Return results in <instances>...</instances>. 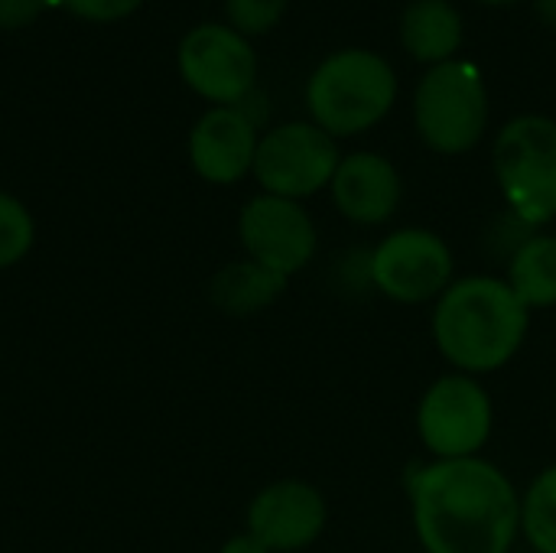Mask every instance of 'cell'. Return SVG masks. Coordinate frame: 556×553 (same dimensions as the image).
I'll return each instance as SVG.
<instances>
[{
	"label": "cell",
	"instance_id": "6da1fadb",
	"mask_svg": "<svg viewBox=\"0 0 556 553\" xmlns=\"http://www.w3.org/2000/svg\"><path fill=\"white\" fill-rule=\"evenodd\" d=\"M414 531L427 553H508L521 499L508 476L479 460H437L410 482Z\"/></svg>",
	"mask_w": 556,
	"mask_h": 553
},
{
	"label": "cell",
	"instance_id": "7a4b0ae2",
	"mask_svg": "<svg viewBox=\"0 0 556 553\" xmlns=\"http://www.w3.org/2000/svg\"><path fill=\"white\" fill-rule=\"evenodd\" d=\"M531 326V310L508 280L466 277L450 284L433 313V339L463 375H485L515 359Z\"/></svg>",
	"mask_w": 556,
	"mask_h": 553
},
{
	"label": "cell",
	"instance_id": "3957f363",
	"mask_svg": "<svg viewBox=\"0 0 556 553\" xmlns=\"http://www.w3.org/2000/svg\"><path fill=\"white\" fill-rule=\"evenodd\" d=\"M397 75L388 59L368 49H342L316 65L306 85L313 124L329 137H355L394 108Z\"/></svg>",
	"mask_w": 556,
	"mask_h": 553
},
{
	"label": "cell",
	"instance_id": "277c9868",
	"mask_svg": "<svg viewBox=\"0 0 556 553\" xmlns=\"http://www.w3.org/2000/svg\"><path fill=\"white\" fill-rule=\"evenodd\" d=\"M495 176L508 209L541 228L556 218V121L521 114L508 121L495 140Z\"/></svg>",
	"mask_w": 556,
	"mask_h": 553
},
{
	"label": "cell",
	"instance_id": "5b68a950",
	"mask_svg": "<svg viewBox=\"0 0 556 553\" xmlns=\"http://www.w3.org/2000/svg\"><path fill=\"white\" fill-rule=\"evenodd\" d=\"M414 121L424 143L437 153H469L489 124L485 78L472 62H440L427 68L414 95Z\"/></svg>",
	"mask_w": 556,
	"mask_h": 553
},
{
	"label": "cell",
	"instance_id": "8992f818",
	"mask_svg": "<svg viewBox=\"0 0 556 553\" xmlns=\"http://www.w3.org/2000/svg\"><path fill=\"white\" fill-rule=\"evenodd\" d=\"M339 163L342 156L336 137H329L313 121H290L261 137L251 173L267 196L300 202L329 186Z\"/></svg>",
	"mask_w": 556,
	"mask_h": 553
},
{
	"label": "cell",
	"instance_id": "52a82bcc",
	"mask_svg": "<svg viewBox=\"0 0 556 553\" xmlns=\"http://www.w3.org/2000/svg\"><path fill=\"white\" fill-rule=\"evenodd\" d=\"M182 81L215 108H238L257 85V52L238 29L225 23H202L179 42Z\"/></svg>",
	"mask_w": 556,
	"mask_h": 553
},
{
	"label": "cell",
	"instance_id": "ba28073f",
	"mask_svg": "<svg viewBox=\"0 0 556 553\" xmlns=\"http://www.w3.org/2000/svg\"><path fill=\"white\" fill-rule=\"evenodd\" d=\"M417 433L437 460H469L492 433V401L472 375L440 378L420 401Z\"/></svg>",
	"mask_w": 556,
	"mask_h": 553
},
{
	"label": "cell",
	"instance_id": "9c48e42d",
	"mask_svg": "<svg viewBox=\"0 0 556 553\" xmlns=\"http://www.w3.org/2000/svg\"><path fill=\"white\" fill-rule=\"evenodd\" d=\"M453 251L427 228H401L371 251V284L394 303L440 300L453 284Z\"/></svg>",
	"mask_w": 556,
	"mask_h": 553
},
{
	"label": "cell",
	"instance_id": "30bf717a",
	"mask_svg": "<svg viewBox=\"0 0 556 553\" xmlns=\"http://www.w3.org/2000/svg\"><path fill=\"white\" fill-rule=\"evenodd\" d=\"M238 238L251 261L283 274L287 280L316 254V225L309 212L293 199L267 192L244 202L238 215Z\"/></svg>",
	"mask_w": 556,
	"mask_h": 553
},
{
	"label": "cell",
	"instance_id": "8fae6325",
	"mask_svg": "<svg viewBox=\"0 0 556 553\" xmlns=\"http://www.w3.org/2000/svg\"><path fill=\"white\" fill-rule=\"evenodd\" d=\"M326 499L316 486L300 479L270 482L248 505V535L270 553L306 551L326 531Z\"/></svg>",
	"mask_w": 556,
	"mask_h": 553
},
{
	"label": "cell",
	"instance_id": "7c38bea8",
	"mask_svg": "<svg viewBox=\"0 0 556 553\" xmlns=\"http://www.w3.org/2000/svg\"><path fill=\"white\" fill-rule=\"evenodd\" d=\"M257 124L241 108L205 111L189 134V163L212 186H231L254 169Z\"/></svg>",
	"mask_w": 556,
	"mask_h": 553
},
{
	"label": "cell",
	"instance_id": "4fadbf2b",
	"mask_svg": "<svg viewBox=\"0 0 556 553\" xmlns=\"http://www.w3.org/2000/svg\"><path fill=\"white\" fill-rule=\"evenodd\" d=\"M332 199L349 222L381 225L388 222L404 196L397 166L381 153H349L332 176Z\"/></svg>",
	"mask_w": 556,
	"mask_h": 553
},
{
	"label": "cell",
	"instance_id": "5bb4252c",
	"mask_svg": "<svg viewBox=\"0 0 556 553\" xmlns=\"http://www.w3.org/2000/svg\"><path fill=\"white\" fill-rule=\"evenodd\" d=\"M287 290V277L244 257V261H231L225 264L212 284H208V300L215 310H222L225 316H254L267 306H274Z\"/></svg>",
	"mask_w": 556,
	"mask_h": 553
},
{
	"label": "cell",
	"instance_id": "9a60e30c",
	"mask_svg": "<svg viewBox=\"0 0 556 553\" xmlns=\"http://www.w3.org/2000/svg\"><path fill=\"white\" fill-rule=\"evenodd\" d=\"M401 42L417 62H450L463 46V16L450 0H414L401 16Z\"/></svg>",
	"mask_w": 556,
	"mask_h": 553
},
{
	"label": "cell",
	"instance_id": "2e32d148",
	"mask_svg": "<svg viewBox=\"0 0 556 553\" xmlns=\"http://www.w3.org/2000/svg\"><path fill=\"white\" fill-rule=\"evenodd\" d=\"M508 287L528 310L556 306V235H531L508 261Z\"/></svg>",
	"mask_w": 556,
	"mask_h": 553
},
{
	"label": "cell",
	"instance_id": "e0dca14e",
	"mask_svg": "<svg viewBox=\"0 0 556 553\" xmlns=\"http://www.w3.org/2000/svg\"><path fill=\"white\" fill-rule=\"evenodd\" d=\"M521 528L538 553H556V466L544 469L521 499Z\"/></svg>",
	"mask_w": 556,
	"mask_h": 553
},
{
	"label": "cell",
	"instance_id": "ac0fdd59",
	"mask_svg": "<svg viewBox=\"0 0 556 553\" xmlns=\"http://www.w3.org/2000/svg\"><path fill=\"white\" fill-rule=\"evenodd\" d=\"M36 244L33 212L13 192L0 189V271H10L29 257Z\"/></svg>",
	"mask_w": 556,
	"mask_h": 553
},
{
	"label": "cell",
	"instance_id": "d6986e66",
	"mask_svg": "<svg viewBox=\"0 0 556 553\" xmlns=\"http://www.w3.org/2000/svg\"><path fill=\"white\" fill-rule=\"evenodd\" d=\"M287 0H225V13L231 29L241 36H261L280 23Z\"/></svg>",
	"mask_w": 556,
	"mask_h": 553
},
{
	"label": "cell",
	"instance_id": "ffe728a7",
	"mask_svg": "<svg viewBox=\"0 0 556 553\" xmlns=\"http://www.w3.org/2000/svg\"><path fill=\"white\" fill-rule=\"evenodd\" d=\"M62 3L88 23H117L130 16L143 0H62Z\"/></svg>",
	"mask_w": 556,
	"mask_h": 553
},
{
	"label": "cell",
	"instance_id": "44dd1931",
	"mask_svg": "<svg viewBox=\"0 0 556 553\" xmlns=\"http://www.w3.org/2000/svg\"><path fill=\"white\" fill-rule=\"evenodd\" d=\"M49 0H0V29H23L39 20Z\"/></svg>",
	"mask_w": 556,
	"mask_h": 553
},
{
	"label": "cell",
	"instance_id": "7402d4cb",
	"mask_svg": "<svg viewBox=\"0 0 556 553\" xmlns=\"http://www.w3.org/2000/svg\"><path fill=\"white\" fill-rule=\"evenodd\" d=\"M218 553H270V551H267L254 535H248V531H244V535H235L231 541H225V548H222Z\"/></svg>",
	"mask_w": 556,
	"mask_h": 553
},
{
	"label": "cell",
	"instance_id": "603a6c76",
	"mask_svg": "<svg viewBox=\"0 0 556 553\" xmlns=\"http://www.w3.org/2000/svg\"><path fill=\"white\" fill-rule=\"evenodd\" d=\"M534 10H538V16H541L547 26H554L556 29V0H534Z\"/></svg>",
	"mask_w": 556,
	"mask_h": 553
},
{
	"label": "cell",
	"instance_id": "cb8c5ba5",
	"mask_svg": "<svg viewBox=\"0 0 556 553\" xmlns=\"http://www.w3.org/2000/svg\"><path fill=\"white\" fill-rule=\"evenodd\" d=\"M482 3H492V7H502V3H515V0H482Z\"/></svg>",
	"mask_w": 556,
	"mask_h": 553
}]
</instances>
